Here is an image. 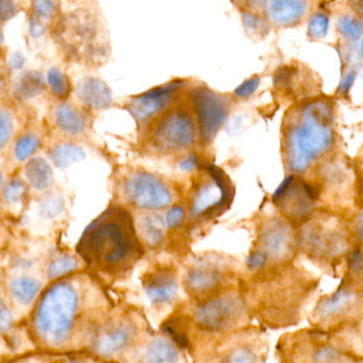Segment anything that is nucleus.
Listing matches in <instances>:
<instances>
[{
    "mask_svg": "<svg viewBox=\"0 0 363 363\" xmlns=\"http://www.w3.org/2000/svg\"><path fill=\"white\" fill-rule=\"evenodd\" d=\"M341 148L333 97L318 95L284 112L280 125V154L286 176L303 177Z\"/></svg>",
    "mask_w": 363,
    "mask_h": 363,
    "instance_id": "f257e3e1",
    "label": "nucleus"
},
{
    "mask_svg": "<svg viewBox=\"0 0 363 363\" xmlns=\"http://www.w3.org/2000/svg\"><path fill=\"white\" fill-rule=\"evenodd\" d=\"M94 290L82 278H65L52 284L40 299L33 314V329L44 347L61 350L77 339L96 335L99 305Z\"/></svg>",
    "mask_w": 363,
    "mask_h": 363,
    "instance_id": "f03ea898",
    "label": "nucleus"
},
{
    "mask_svg": "<svg viewBox=\"0 0 363 363\" xmlns=\"http://www.w3.org/2000/svg\"><path fill=\"white\" fill-rule=\"evenodd\" d=\"M77 252L93 269L121 275L141 258L143 247L130 213L120 206H110L86 227Z\"/></svg>",
    "mask_w": 363,
    "mask_h": 363,
    "instance_id": "7ed1b4c3",
    "label": "nucleus"
},
{
    "mask_svg": "<svg viewBox=\"0 0 363 363\" xmlns=\"http://www.w3.org/2000/svg\"><path fill=\"white\" fill-rule=\"evenodd\" d=\"M262 273L257 301L262 320L275 327L296 322L315 289V280L307 272L289 264Z\"/></svg>",
    "mask_w": 363,
    "mask_h": 363,
    "instance_id": "20e7f679",
    "label": "nucleus"
},
{
    "mask_svg": "<svg viewBox=\"0 0 363 363\" xmlns=\"http://www.w3.org/2000/svg\"><path fill=\"white\" fill-rule=\"evenodd\" d=\"M59 50L71 61L99 67L111 52L109 31L101 12L90 6L65 12L54 29Z\"/></svg>",
    "mask_w": 363,
    "mask_h": 363,
    "instance_id": "39448f33",
    "label": "nucleus"
},
{
    "mask_svg": "<svg viewBox=\"0 0 363 363\" xmlns=\"http://www.w3.org/2000/svg\"><path fill=\"white\" fill-rule=\"evenodd\" d=\"M316 209L352 214L359 208V190L352 159L337 150L303 177Z\"/></svg>",
    "mask_w": 363,
    "mask_h": 363,
    "instance_id": "423d86ee",
    "label": "nucleus"
},
{
    "mask_svg": "<svg viewBox=\"0 0 363 363\" xmlns=\"http://www.w3.org/2000/svg\"><path fill=\"white\" fill-rule=\"evenodd\" d=\"M354 213L316 209L297 225L299 250L322 262L341 258L350 252L352 243L356 244Z\"/></svg>",
    "mask_w": 363,
    "mask_h": 363,
    "instance_id": "0eeeda50",
    "label": "nucleus"
},
{
    "mask_svg": "<svg viewBox=\"0 0 363 363\" xmlns=\"http://www.w3.org/2000/svg\"><path fill=\"white\" fill-rule=\"evenodd\" d=\"M298 250L296 225L277 208L269 209L259 225L256 247L247 260L248 269L264 272L290 264Z\"/></svg>",
    "mask_w": 363,
    "mask_h": 363,
    "instance_id": "6e6552de",
    "label": "nucleus"
},
{
    "mask_svg": "<svg viewBox=\"0 0 363 363\" xmlns=\"http://www.w3.org/2000/svg\"><path fill=\"white\" fill-rule=\"evenodd\" d=\"M363 318V284L345 282L314 306L311 320L323 331L347 326Z\"/></svg>",
    "mask_w": 363,
    "mask_h": 363,
    "instance_id": "1a4fd4ad",
    "label": "nucleus"
},
{
    "mask_svg": "<svg viewBox=\"0 0 363 363\" xmlns=\"http://www.w3.org/2000/svg\"><path fill=\"white\" fill-rule=\"evenodd\" d=\"M196 140V126L191 114L176 107L165 112L152 127L148 142L154 150L162 154L182 152Z\"/></svg>",
    "mask_w": 363,
    "mask_h": 363,
    "instance_id": "9d476101",
    "label": "nucleus"
},
{
    "mask_svg": "<svg viewBox=\"0 0 363 363\" xmlns=\"http://www.w3.org/2000/svg\"><path fill=\"white\" fill-rule=\"evenodd\" d=\"M247 315L243 298L233 291H227L205 299L195 311V322L212 333L230 330L243 324Z\"/></svg>",
    "mask_w": 363,
    "mask_h": 363,
    "instance_id": "9b49d317",
    "label": "nucleus"
},
{
    "mask_svg": "<svg viewBox=\"0 0 363 363\" xmlns=\"http://www.w3.org/2000/svg\"><path fill=\"white\" fill-rule=\"evenodd\" d=\"M282 347V363H337L342 354L341 346L320 330L293 335Z\"/></svg>",
    "mask_w": 363,
    "mask_h": 363,
    "instance_id": "f8f14e48",
    "label": "nucleus"
},
{
    "mask_svg": "<svg viewBox=\"0 0 363 363\" xmlns=\"http://www.w3.org/2000/svg\"><path fill=\"white\" fill-rule=\"evenodd\" d=\"M123 192L126 201L139 209H164L174 201L173 192L164 180L147 172L129 174L123 184Z\"/></svg>",
    "mask_w": 363,
    "mask_h": 363,
    "instance_id": "ddd939ff",
    "label": "nucleus"
},
{
    "mask_svg": "<svg viewBox=\"0 0 363 363\" xmlns=\"http://www.w3.org/2000/svg\"><path fill=\"white\" fill-rule=\"evenodd\" d=\"M228 264L218 256L206 257L197 261L184 277L186 291L191 295L205 299L220 294L233 275Z\"/></svg>",
    "mask_w": 363,
    "mask_h": 363,
    "instance_id": "4468645a",
    "label": "nucleus"
},
{
    "mask_svg": "<svg viewBox=\"0 0 363 363\" xmlns=\"http://www.w3.org/2000/svg\"><path fill=\"white\" fill-rule=\"evenodd\" d=\"M252 13L257 14L265 26L292 28L309 16L314 3L301 0H269L245 3Z\"/></svg>",
    "mask_w": 363,
    "mask_h": 363,
    "instance_id": "2eb2a0df",
    "label": "nucleus"
},
{
    "mask_svg": "<svg viewBox=\"0 0 363 363\" xmlns=\"http://www.w3.org/2000/svg\"><path fill=\"white\" fill-rule=\"evenodd\" d=\"M192 103L201 138L209 143L226 121L229 101L209 89L197 88L192 92Z\"/></svg>",
    "mask_w": 363,
    "mask_h": 363,
    "instance_id": "dca6fc26",
    "label": "nucleus"
},
{
    "mask_svg": "<svg viewBox=\"0 0 363 363\" xmlns=\"http://www.w3.org/2000/svg\"><path fill=\"white\" fill-rule=\"evenodd\" d=\"M207 179L201 180L195 189L193 195L191 213L193 216H201L212 213L227 205L230 201V184L225 174L216 167H208Z\"/></svg>",
    "mask_w": 363,
    "mask_h": 363,
    "instance_id": "f3484780",
    "label": "nucleus"
},
{
    "mask_svg": "<svg viewBox=\"0 0 363 363\" xmlns=\"http://www.w3.org/2000/svg\"><path fill=\"white\" fill-rule=\"evenodd\" d=\"M182 86V82H173L131 97L126 109L137 122H146L164 110L173 101L176 92Z\"/></svg>",
    "mask_w": 363,
    "mask_h": 363,
    "instance_id": "a211bd4d",
    "label": "nucleus"
},
{
    "mask_svg": "<svg viewBox=\"0 0 363 363\" xmlns=\"http://www.w3.org/2000/svg\"><path fill=\"white\" fill-rule=\"evenodd\" d=\"M135 337L137 325L130 320H118L99 329L94 337L93 348L101 356H113L127 350Z\"/></svg>",
    "mask_w": 363,
    "mask_h": 363,
    "instance_id": "6ab92c4d",
    "label": "nucleus"
},
{
    "mask_svg": "<svg viewBox=\"0 0 363 363\" xmlns=\"http://www.w3.org/2000/svg\"><path fill=\"white\" fill-rule=\"evenodd\" d=\"M267 345L260 333H252L227 346L216 363H264Z\"/></svg>",
    "mask_w": 363,
    "mask_h": 363,
    "instance_id": "aec40b11",
    "label": "nucleus"
},
{
    "mask_svg": "<svg viewBox=\"0 0 363 363\" xmlns=\"http://www.w3.org/2000/svg\"><path fill=\"white\" fill-rule=\"evenodd\" d=\"M144 290L155 305H167L178 294V281L173 269L159 267L148 272L144 277Z\"/></svg>",
    "mask_w": 363,
    "mask_h": 363,
    "instance_id": "412c9836",
    "label": "nucleus"
},
{
    "mask_svg": "<svg viewBox=\"0 0 363 363\" xmlns=\"http://www.w3.org/2000/svg\"><path fill=\"white\" fill-rule=\"evenodd\" d=\"M77 96L80 101L95 110L106 109L113 104L111 90L104 80L93 76L82 78L77 84Z\"/></svg>",
    "mask_w": 363,
    "mask_h": 363,
    "instance_id": "4be33fe9",
    "label": "nucleus"
},
{
    "mask_svg": "<svg viewBox=\"0 0 363 363\" xmlns=\"http://www.w3.org/2000/svg\"><path fill=\"white\" fill-rule=\"evenodd\" d=\"M55 121L57 126L69 135H77L86 130V116L71 104L62 103L57 106Z\"/></svg>",
    "mask_w": 363,
    "mask_h": 363,
    "instance_id": "5701e85b",
    "label": "nucleus"
},
{
    "mask_svg": "<svg viewBox=\"0 0 363 363\" xmlns=\"http://www.w3.org/2000/svg\"><path fill=\"white\" fill-rule=\"evenodd\" d=\"M45 89L44 76L38 71H29L20 76L13 86V95L18 101H30Z\"/></svg>",
    "mask_w": 363,
    "mask_h": 363,
    "instance_id": "b1692460",
    "label": "nucleus"
},
{
    "mask_svg": "<svg viewBox=\"0 0 363 363\" xmlns=\"http://www.w3.org/2000/svg\"><path fill=\"white\" fill-rule=\"evenodd\" d=\"M25 176L35 190L43 191L52 184V169L42 157L31 159L25 167Z\"/></svg>",
    "mask_w": 363,
    "mask_h": 363,
    "instance_id": "393cba45",
    "label": "nucleus"
},
{
    "mask_svg": "<svg viewBox=\"0 0 363 363\" xmlns=\"http://www.w3.org/2000/svg\"><path fill=\"white\" fill-rule=\"evenodd\" d=\"M180 354L176 346L165 337H155L145 350L147 363H178Z\"/></svg>",
    "mask_w": 363,
    "mask_h": 363,
    "instance_id": "a878e982",
    "label": "nucleus"
},
{
    "mask_svg": "<svg viewBox=\"0 0 363 363\" xmlns=\"http://www.w3.org/2000/svg\"><path fill=\"white\" fill-rule=\"evenodd\" d=\"M138 229L142 239L154 247L160 245L164 239V220L159 214L146 213L142 216L138 222Z\"/></svg>",
    "mask_w": 363,
    "mask_h": 363,
    "instance_id": "bb28decb",
    "label": "nucleus"
},
{
    "mask_svg": "<svg viewBox=\"0 0 363 363\" xmlns=\"http://www.w3.org/2000/svg\"><path fill=\"white\" fill-rule=\"evenodd\" d=\"M10 292L21 305L27 306L33 303L39 294L42 284L39 279L30 276H18L12 278L9 282Z\"/></svg>",
    "mask_w": 363,
    "mask_h": 363,
    "instance_id": "cd10ccee",
    "label": "nucleus"
},
{
    "mask_svg": "<svg viewBox=\"0 0 363 363\" xmlns=\"http://www.w3.org/2000/svg\"><path fill=\"white\" fill-rule=\"evenodd\" d=\"M86 154L84 148L73 143H61L50 150V159L59 169H67L74 163L80 162L86 159Z\"/></svg>",
    "mask_w": 363,
    "mask_h": 363,
    "instance_id": "c85d7f7f",
    "label": "nucleus"
},
{
    "mask_svg": "<svg viewBox=\"0 0 363 363\" xmlns=\"http://www.w3.org/2000/svg\"><path fill=\"white\" fill-rule=\"evenodd\" d=\"M350 9L352 11L348 13L340 14L335 28L346 41L356 42L363 35V18L352 8Z\"/></svg>",
    "mask_w": 363,
    "mask_h": 363,
    "instance_id": "c756f323",
    "label": "nucleus"
},
{
    "mask_svg": "<svg viewBox=\"0 0 363 363\" xmlns=\"http://www.w3.org/2000/svg\"><path fill=\"white\" fill-rule=\"evenodd\" d=\"M65 201L59 193L44 195L39 201V212L43 218H55L65 210Z\"/></svg>",
    "mask_w": 363,
    "mask_h": 363,
    "instance_id": "7c9ffc66",
    "label": "nucleus"
},
{
    "mask_svg": "<svg viewBox=\"0 0 363 363\" xmlns=\"http://www.w3.org/2000/svg\"><path fill=\"white\" fill-rule=\"evenodd\" d=\"M41 145V140L33 133H26L16 141L14 156L18 161H26Z\"/></svg>",
    "mask_w": 363,
    "mask_h": 363,
    "instance_id": "2f4dec72",
    "label": "nucleus"
},
{
    "mask_svg": "<svg viewBox=\"0 0 363 363\" xmlns=\"http://www.w3.org/2000/svg\"><path fill=\"white\" fill-rule=\"evenodd\" d=\"M78 267V260L74 256H61L55 259L48 265V275L50 279H56L75 271Z\"/></svg>",
    "mask_w": 363,
    "mask_h": 363,
    "instance_id": "473e14b6",
    "label": "nucleus"
},
{
    "mask_svg": "<svg viewBox=\"0 0 363 363\" xmlns=\"http://www.w3.org/2000/svg\"><path fill=\"white\" fill-rule=\"evenodd\" d=\"M48 82L56 96L60 99H65L67 96L69 92V82L67 76L60 69L57 67L50 69L48 73Z\"/></svg>",
    "mask_w": 363,
    "mask_h": 363,
    "instance_id": "72a5a7b5",
    "label": "nucleus"
},
{
    "mask_svg": "<svg viewBox=\"0 0 363 363\" xmlns=\"http://www.w3.org/2000/svg\"><path fill=\"white\" fill-rule=\"evenodd\" d=\"M26 191L27 189L24 182L20 178H14L4 186V199H5L6 203H10V205L20 203L24 199Z\"/></svg>",
    "mask_w": 363,
    "mask_h": 363,
    "instance_id": "f704fd0d",
    "label": "nucleus"
},
{
    "mask_svg": "<svg viewBox=\"0 0 363 363\" xmlns=\"http://www.w3.org/2000/svg\"><path fill=\"white\" fill-rule=\"evenodd\" d=\"M328 29V16L322 12L313 14L310 18L308 35L312 40L322 39L326 35Z\"/></svg>",
    "mask_w": 363,
    "mask_h": 363,
    "instance_id": "c9c22d12",
    "label": "nucleus"
},
{
    "mask_svg": "<svg viewBox=\"0 0 363 363\" xmlns=\"http://www.w3.org/2000/svg\"><path fill=\"white\" fill-rule=\"evenodd\" d=\"M14 123L11 113L8 110L0 111V146L5 147L13 135Z\"/></svg>",
    "mask_w": 363,
    "mask_h": 363,
    "instance_id": "e433bc0d",
    "label": "nucleus"
},
{
    "mask_svg": "<svg viewBox=\"0 0 363 363\" xmlns=\"http://www.w3.org/2000/svg\"><path fill=\"white\" fill-rule=\"evenodd\" d=\"M359 190V208L363 210V143L352 158Z\"/></svg>",
    "mask_w": 363,
    "mask_h": 363,
    "instance_id": "4c0bfd02",
    "label": "nucleus"
},
{
    "mask_svg": "<svg viewBox=\"0 0 363 363\" xmlns=\"http://www.w3.org/2000/svg\"><path fill=\"white\" fill-rule=\"evenodd\" d=\"M58 4L52 0H37L33 1V8L35 13L43 20H48L55 13Z\"/></svg>",
    "mask_w": 363,
    "mask_h": 363,
    "instance_id": "58836bf2",
    "label": "nucleus"
},
{
    "mask_svg": "<svg viewBox=\"0 0 363 363\" xmlns=\"http://www.w3.org/2000/svg\"><path fill=\"white\" fill-rule=\"evenodd\" d=\"M46 29H48V26L44 23L43 18H40L35 13L31 14L30 20H29V33H30L31 37L35 39L42 37L46 33Z\"/></svg>",
    "mask_w": 363,
    "mask_h": 363,
    "instance_id": "ea45409f",
    "label": "nucleus"
},
{
    "mask_svg": "<svg viewBox=\"0 0 363 363\" xmlns=\"http://www.w3.org/2000/svg\"><path fill=\"white\" fill-rule=\"evenodd\" d=\"M184 208L182 206H174L167 212V225L169 228H175V227L179 226L184 220Z\"/></svg>",
    "mask_w": 363,
    "mask_h": 363,
    "instance_id": "a19ab883",
    "label": "nucleus"
},
{
    "mask_svg": "<svg viewBox=\"0 0 363 363\" xmlns=\"http://www.w3.org/2000/svg\"><path fill=\"white\" fill-rule=\"evenodd\" d=\"M0 5H1L0 18H1V21H3V22L11 20V18H14V16H16V13H18V5H16L14 1H12V0H1V1H0Z\"/></svg>",
    "mask_w": 363,
    "mask_h": 363,
    "instance_id": "79ce46f5",
    "label": "nucleus"
},
{
    "mask_svg": "<svg viewBox=\"0 0 363 363\" xmlns=\"http://www.w3.org/2000/svg\"><path fill=\"white\" fill-rule=\"evenodd\" d=\"M258 84V78H250V79L243 82V84L235 90V94L237 95V96L242 97V99L250 96V95H252L254 91L256 90Z\"/></svg>",
    "mask_w": 363,
    "mask_h": 363,
    "instance_id": "37998d69",
    "label": "nucleus"
},
{
    "mask_svg": "<svg viewBox=\"0 0 363 363\" xmlns=\"http://www.w3.org/2000/svg\"><path fill=\"white\" fill-rule=\"evenodd\" d=\"M26 65V58L21 52H12L8 59V65L12 71H20Z\"/></svg>",
    "mask_w": 363,
    "mask_h": 363,
    "instance_id": "c03bdc74",
    "label": "nucleus"
},
{
    "mask_svg": "<svg viewBox=\"0 0 363 363\" xmlns=\"http://www.w3.org/2000/svg\"><path fill=\"white\" fill-rule=\"evenodd\" d=\"M0 323H1V330H3V333L9 330L10 327L12 326V323H13L11 312L6 307L4 301L1 303V318H0Z\"/></svg>",
    "mask_w": 363,
    "mask_h": 363,
    "instance_id": "a18cd8bd",
    "label": "nucleus"
},
{
    "mask_svg": "<svg viewBox=\"0 0 363 363\" xmlns=\"http://www.w3.org/2000/svg\"><path fill=\"white\" fill-rule=\"evenodd\" d=\"M197 162H199V159H197L196 155H190L180 162L179 167L182 171L191 172L197 167Z\"/></svg>",
    "mask_w": 363,
    "mask_h": 363,
    "instance_id": "49530a36",
    "label": "nucleus"
},
{
    "mask_svg": "<svg viewBox=\"0 0 363 363\" xmlns=\"http://www.w3.org/2000/svg\"><path fill=\"white\" fill-rule=\"evenodd\" d=\"M56 363H99L97 361L91 360V359L80 358V357L69 356L63 357L60 360L56 361Z\"/></svg>",
    "mask_w": 363,
    "mask_h": 363,
    "instance_id": "de8ad7c7",
    "label": "nucleus"
},
{
    "mask_svg": "<svg viewBox=\"0 0 363 363\" xmlns=\"http://www.w3.org/2000/svg\"><path fill=\"white\" fill-rule=\"evenodd\" d=\"M360 52H361V56L363 57V40H362V42H361Z\"/></svg>",
    "mask_w": 363,
    "mask_h": 363,
    "instance_id": "09e8293b",
    "label": "nucleus"
},
{
    "mask_svg": "<svg viewBox=\"0 0 363 363\" xmlns=\"http://www.w3.org/2000/svg\"><path fill=\"white\" fill-rule=\"evenodd\" d=\"M21 363H35L33 361H23V362Z\"/></svg>",
    "mask_w": 363,
    "mask_h": 363,
    "instance_id": "8fccbe9b",
    "label": "nucleus"
}]
</instances>
